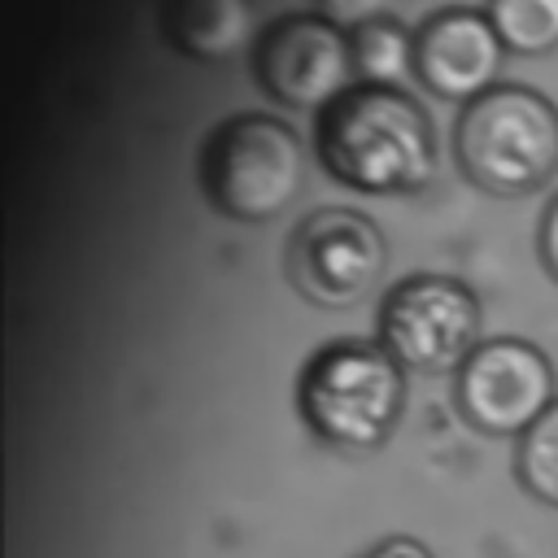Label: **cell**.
I'll return each instance as SVG.
<instances>
[{"label": "cell", "instance_id": "1", "mask_svg": "<svg viewBox=\"0 0 558 558\" xmlns=\"http://www.w3.org/2000/svg\"><path fill=\"white\" fill-rule=\"evenodd\" d=\"M314 148L336 183L371 196L414 192L436 170L432 118L414 96L384 83H362L318 113Z\"/></svg>", "mask_w": 558, "mask_h": 558}, {"label": "cell", "instance_id": "2", "mask_svg": "<svg viewBox=\"0 0 558 558\" xmlns=\"http://www.w3.org/2000/svg\"><path fill=\"white\" fill-rule=\"evenodd\" d=\"M301 418L340 453L379 449L405 405V379L397 357L371 340H331L301 371Z\"/></svg>", "mask_w": 558, "mask_h": 558}, {"label": "cell", "instance_id": "3", "mask_svg": "<svg viewBox=\"0 0 558 558\" xmlns=\"http://www.w3.org/2000/svg\"><path fill=\"white\" fill-rule=\"evenodd\" d=\"M462 174L493 196H532L558 174V109L532 87H488L453 131Z\"/></svg>", "mask_w": 558, "mask_h": 558}, {"label": "cell", "instance_id": "4", "mask_svg": "<svg viewBox=\"0 0 558 558\" xmlns=\"http://www.w3.org/2000/svg\"><path fill=\"white\" fill-rule=\"evenodd\" d=\"M305 179V153L292 126L266 113L227 118L201 148V187L214 209L266 222L288 209Z\"/></svg>", "mask_w": 558, "mask_h": 558}, {"label": "cell", "instance_id": "5", "mask_svg": "<svg viewBox=\"0 0 558 558\" xmlns=\"http://www.w3.org/2000/svg\"><path fill=\"white\" fill-rule=\"evenodd\" d=\"M480 301L466 283L445 275H410L379 305V344L401 371L445 375L475 353Z\"/></svg>", "mask_w": 558, "mask_h": 558}, {"label": "cell", "instance_id": "6", "mask_svg": "<svg viewBox=\"0 0 558 558\" xmlns=\"http://www.w3.org/2000/svg\"><path fill=\"white\" fill-rule=\"evenodd\" d=\"M384 262L388 248L379 227L353 209L327 205L296 222L283 266L305 301L323 310H349L375 292Z\"/></svg>", "mask_w": 558, "mask_h": 558}, {"label": "cell", "instance_id": "7", "mask_svg": "<svg viewBox=\"0 0 558 558\" xmlns=\"http://www.w3.org/2000/svg\"><path fill=\"white\" fill-rule=\"evenodd\" d=\"M554 366L549 357L514 336L484 340L458 366L453 401L458 414L488 436H523L554 401Z\"/></svg>", "mask_w": 558, "mask_h": 558}, {"label": "cell", "instance_id": "8", "mask_svg": "<svg viewBox=\"0 0 558 558\" xmlns=\"http://www.w3.org/2000/svg\"><path fill=\"white\" fill-rule=\"evenodd\" d=\"M253 70L266 96L292 109H310V105L327 109L336 96L349 92V78L357 74L349 35L323 13H288L270 22L257 39Z\"/></svg>", "mask_w": 558, "mask_h": 558}, {"label": "cell", "instance_id": "9", "mask_svg": "<svg viewBox=\"0 0 558 558\" xmlns=\"http://www.w3.org/2000/svg\"><path fill=\"white\" fill-rule=\"evenodd\" d=\"M501 35L488 13L440 9L414 35V74L440 100H475L501 70Z\"/></svg>", "mask_w": 558, "mask_h": 558}, {"label": "cell", "instance_id": "10", "mask_svg": "<svg viewBox=\"0 0 558 558\" xmlns=\"http://www.w3.org/2000/svg\"><path fill=\"white\" fill-rule=\"evenodd\" d=\"M253 0H166L161 31L192 61H231L253 39Z\"/></svg>", "mask_w": 558, "mask_h": 558}, {"label": "cell", "instance_id": "11", "mask_svg": "<svg viewBox=\"0 0 558 558\" xmlns=\"http://www.w3.org/2000/svg\"><path fill=\"white\" fill-rule=\"evenodd\" d=\"M353 70L366 74V83L397 87L405 74H414V35L392 17H371L353 26Z\"/></svg>", "mask_w": 558, "mask_h": 558}, {"label": "cell", "instance_id": "12", "mask_svg": "<svg viewBox=\"0 0 558 558\" xmlns=\"http://www.w3.org/2000/svg\"><path fill=\"white\" fill-rule=\"evenodd\" d=\"M488 22L510 52L541 57L558 48V0H488Z\"/></svg>", "mask_w": 558, "mask_h": 558}, {"label": "cell", "instance_id": "13", "mask_svg": "<svg viewBox=\"0 0 558 558\" xmlns=\"http://www.w3.org/2000/svg\"><path fill=\"white\" fill-rule=\"evenodd\" d=\"M514 475L536 501L558 506V401L519 436Z\"/></svg>", "mask_w": 558, "mask_h": 558}, {"label": "cell", "instance_id": "14", "mask_svg": "<svg viewBox=\"0 0 558 558\" xmlns=\"http://www.w3.org/2000/svg\"><path fill=\"white\" fill-rule=\"evenodd\" d=\"M314 9L336 26H362L371 17H384L388 0H314Z\"/></svg>", "mask_w": 558, "mask_h": 558}, {"label": "cell", "instance_id": "15", "mask_svg": "<svg viewBox=\"0 0 558 558\" xmlns=\"http://www.w3.org/2000/svg\"><path fill=\"white\" fill-rule=\"evenodd\" d=\"M541 262H545V270L558 279V196L549 201V209H545V218H541Z\"/></svg>", "mask_w": 558, "mask_h": 558}, {"label": "cell", "instance_id": "16", "mask_svg": "<svg viewBox=\"0 0 558 558\" xmlns=\"http://www.w3.org/2000/svg\"><path fill=\"white\" fill-rule=\"evenodd\" d=\"M362 558H432V549H427V545H418V541H410V536H392V541H384V545L366 549Z\"/></svg>", "mask_w": 558, "mask_h": 558}]
</instances>
